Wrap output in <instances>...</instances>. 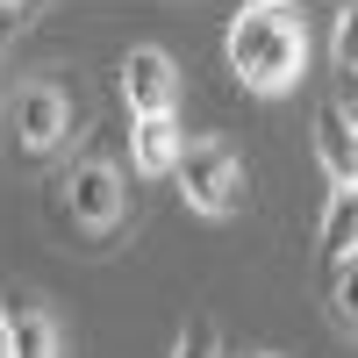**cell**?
Masks as SVG:
<instances>
[{"instance_id":"1","label":"cell","mask_w":358,"mask_h":358,"mask_svg":"<svg viewBox=\"0 0 358 358\" xmlns=\"http://www.w3.org/2000/svg\"><path fill=\"white\" fill-rule=\"evenodd\" d=\"M229 72L251 86V94H287L301 79V57H308V36L287 8H244L229 22Z\"/></svg>"},{"instance_id":"2","label":"cell","mask_w":358,"mask_h":358,"mask_svg":"<svg viewBox=\"0 0 358 358\" xmlns=\"http://www.w3.org/2000/svg\"><path fill=\"white\" fill-rule=\"evenodd\" d=\"M172 179H179V194H187L194 215H215V222H222V215L244 208V165H236L229 136H194L187 151H179Z\"/></svg>"},{"instance_id":"3","label":"cell","mask_w":358,"mask_h":358,"mask_svg":"<svg viewBox=\"0 0 358 358\" xmlns=\"http://www.w3.org/2000/svg\"><path fill=\"white\" fill-rule=\"evenodd\" d=\"M57 201H65V222L86 229V236H101L122 222V172L101 165V158H79L65 172V187H57Z\"/></svg>"},{"instance_id":"4","label":"cell","mask_w":358,"mask_h":358,"mask_svg":"<svg viewBox=\"0 0 358 358\" xmlns=\"http://www.w3.org/2000/svg\"><path fill=\"white\" fill-rule=\"evenodd\" d=\"M65 129H72V94L57 79H29L15 94V143L29 158H43V151L65 143Z\"/></svg>"},{"instance_id":"5","label":"cell","mask_w":358,"mask_h":358,"mask_svg":"<svg viewBox=\"0 0 358 358\" xmlns=\"http://www.w3.org/2000/svg\"><path fill=\"white\" fill-rule=\"evenodd\" d=\"M122 101H129V115H172L179 108V72L158 43L122 57Z\"/></svg>"},{"instance_id":"6","label":"cell","mask_w":358,"mask_h":358,"mask_svg":"<svg viewBox=\"0 0 358 358\" xmlns=\"http://www.w3.org/2000/svg\"><path fill=\"white\" fill-rule=\"evenodd\" d=\"M315 165L330 172V187H358V122L337 101L315 115Z\"/></svg>"},{"instance_id":"7","label":"cell","mask_w":358,"mask_h":358,"mask_svg":"<svg viewBox=\"0 0 358 358\" xmlns=\"http://www.w3.org/2000/svg\"><path fill=\"white\" fill-rule=\"evenodd\" d=\"M179 151H187V136H179V115H136V122H129V165H136L143 179L172 172Z\"/></svg>"},{"instance_id":"8","label":"cell","mask_w":358,"mask_h":358,"mask_svg":"<svg viewBox=\"0 0 358 358\" xmlns=\"http://www.w3.org/2000/svg\"><path fill=\"white\" fill-rule=\"evenodd\" d=\"M315 258L322 265L358 258V187H330V201H322V229H315Z\"/></svg>"},{"instance_id":"9","label":"cell","mask_w":358,"mask_h":358,"mask_svg":"<svg viewBox=\"0 0 358 358\" xmlns=\"http://www.w3.org/2000/svg\"><path fill=\"white\" fill-rule=\"evenodd\" d=\"M0 358H57V322L36 301H15L0 322Z\"/></svg>"},{"instance_id":"10","label":"cell","mask_w":358,"mask_h":358,"mask_svg":"<svg viewBox=\"0 0 358 358\" xmlns=\"http://www.w3.org/2000/svg\"><path fill=\"white\" fill-rule=\"evenodd\" d=\"M330 57H337L344 79H358V0H344V8H337V43H330Z\"/></svg>"},{"instance_id":"11","label":"cell","mask_w":358,"mask_h":358,"mask_svg":"<svg viewBox=\"0 0 358 358\" xmlns=\"http://www.w3.org/2000/svg\"><path fill=\"white\" fill-rule=\"evenodd\" d=\"M330 301H337V315L358 330V258H344L337 273H330Z\"/></svg>"},{"instance_id":"12","label":"cell","mask_w":358,"mask_h":358,"mask_svg":"<svg viewBox=\"0 0 358 358\" xmlns=\"http://www.w3.org/2000/svg\"><path fill=\"white\" fill-rule=\"evenodd\" d=\"M172 358H222V337H215V322H187L172 344Z\"/></svg>"},{"instance_id":"13","label":"cell","mask_w":358,"mask_h":358,"mask_svg":"<svg viewBox=\"0 0 358 358\" xmlns=\"http://www.w3.org/2000/svg\"><path fill=\"white\" fill-rule=\"evenodd\" d=\"M344 115H351V122H358V94H351V101H344Z\"/></svg>"},{"instance_id":"14","label":"cell","mask_w":358,"mask_h":358,"mask_svg":"<svg viewBox=\"0 0 358 358\" xmlns=\"http://www.w3.org/2000/svg\"><path fill=\"white\" fill-rule=\"evenodd\" d=\"M244 358H258V351H244Z\"/></svg>"}]
</instances>
